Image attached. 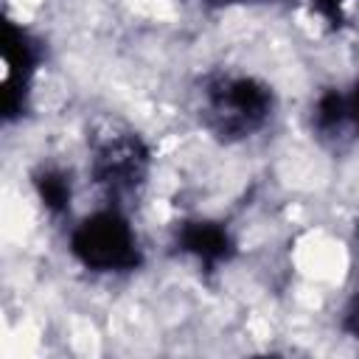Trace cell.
Masks as SVG:
<instances>
[{"instance_id":"6","label":"cell","mask_w":359,"mask_h":359,"mask_svg":"<svg viewBox=\"0 0 359 359\" xmlns=\"http://www.w3.org/2000/svg\"><path fill=\"white\" fill-rule=\"evenodd\" d=\"M34 191L39 196V202L45 205L48 213L62 216L70 210L73 202V185H70V174H65L56 165H42L34 174Z\"/></svg>"},{"instance_id":"9","label":"cell","mask_w":359,"mask_h":359,"mask_svg":"<svg viewBox=\"0 0 359 359\" xmlns=\"http://www.w3.org/2000/svg\"><path fill=\"white\" fill-rule=\"evenodd\" d=\"M345 126L353 129L359 137V84H353V90L345 93Z\"/></svg>"},{"instance_id":"4","label":"cell","mask_w":359,"mask_h":359,"mask_svg":"<svg viewBox=\"0 0 359 359\" xmlns=\"http://www.w3.org/2000/svg\"><path fill=\"white\" fill-rule=\"evenodd\" d=\"M39 59H42L39 42L22 25L8 20L3 28V118L6 121L22 115Z\"/></svg>"},{"instance_id":"1","label":"cell","mask_w":359,"mask_h":359,"mask_svg":"<svg viewBox=\"0 0 359 359\" xmlns=\"http://www.w3.org/2000/svg\"><path fill=\"white\" fill-rule=\"evenodd\" d=\"M275 109V93L266 81L247 73H216L202 87L205 126L222 140L258 135Z\"/></svg>"},{"instance_id":"11","label":"cell","mask_w":359,"mask_h":359,"mask_svg":"<svg viewBox=\"0 0 359 359\" xmlns=\"http://www.w3.org/2000/svg\"><path fill=\"white\" fill-rule=\"evenodd\" d=\"M210 8H233V6H258V3H272V0H202Z\"/></svg>"},{"instance_id":"8","label":"cell","mask_w":359,"mask_h":359,"mask_svg":"<svg viewBox=\"0 0 359 359\" xmlns=\"http://www.w3.org/2000/svg\"><path fill=\"white\" fill-rule=\"evenodd\" d=\"M314 11L328 22V25H339L345 22V3L348 0H311Z\"/></svg>"},{"instance_id":"7","label":"cell","mask_w":359,"mask_h":359,"mask_svg":"<svg viewBox=\"0 0 359 359\" xmlns=\"http://www.w3.org/2000/svg\"><path fill=\"white\" fill-rule=\"evenodd\" d=\"M311 123L320 135H334L345 129V93L339 90H325L311 112Z\"/></svg>"},{"instance_id":"2","label":"cell","mask_w":359,"mask_h":359,"mask_svg":"<svg viewBox=\"0 0 359 359\" xmlns=\"http://www.w3.org/2000/svg\"><path fill=\"white\" fill-rule=\"evenodd\" d=\"M70 252L84 269L101 275L132 272L143 261L137 233L118 208H101L84 216L70 230Z\"/></svg>"},{"instance_id":"5","label":"cell","mask_w":359,"mask_h":359,"mask_svg":"<svg viewBox=\"0 0 359 359\" xmlns=\"http://www.w3.org/2000/svg\"><path fill=\"white\" fill-rule=\"evenodd\" d=\"M174 244L180 252L191 255L205 269H216V266L227 264L236 252V241H233L230 230L213 219H185L177 227Z\"/></svg>"},{"instance_id":"3","label":"cell","mask_w":359,"mask_h":359,"mask_svg":"<svg viewBox=\"0 0 359 359\" xmlns=\"http://www.w3.org/2000/svg\"><path fill=\"white\" fill-rule=\"evenodd\" d=\"M151 168V151L137 132L112 129L90 146V180L109 199H123L146 185Z\"/></svg>"},{"instance_id":"10","label":"cell","mask_w":359,"mask_h":359,"mask_svg":"<svg viewBox=\"0 0 359 359\" xmlns=\"http://www.w3.org/2000/svg\"><path fill=\"white\" fill-rule=\"evenodd\" d=\"M342 328H345L351 337H359V297H353V300L345 306V314H342Z\"/></svg>"}]
</instances>
